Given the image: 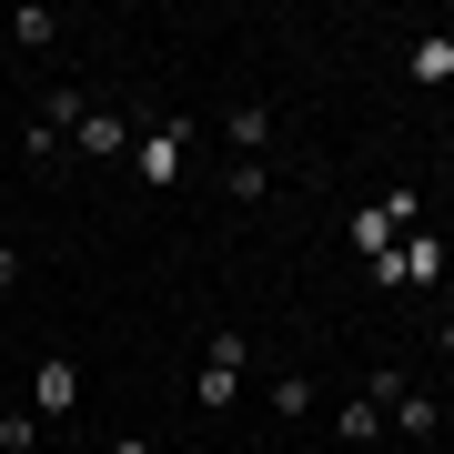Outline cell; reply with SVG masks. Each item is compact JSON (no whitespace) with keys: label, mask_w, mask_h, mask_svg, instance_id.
<instances>
[{"label":"cell","mask_w":454,"mask_h":454,"mask_svg":"<svg viewBox=\"0 0 454 454\" xmlns=\"http://www.w3.org/2000/svg\"><path fill=\"white\" fill-rule=\"evenodd\" d=\"M71 404H82V364H71V354H41V373H31V414L51 424V414H71Z\"/></svg>","instance_id":"277c9868"},{"label":"cell","mask_w":454,"mask_h":454,"mask_svg":"<svg viewBox=\"0 0 454 454\" xmlns=\"http://www.w3.org/2000/svg\"><path fill=\"white\" fill-rule=\"evenodd\" d=\"M223 131H232V162H253V152L273 142V112H223Z\"/></svg>","instance_id":"ba28073f"},{"label":"cell","mask_w":454,"mask_h":454,"mask_svg":"<svg viewBox=\"0 0 454 454\" xmlns=\"http://www.w3.org/2000/svg\"><path fill=\"white\" fill-rule=\"evenodd\" d=\"M373 283H384V293H404V283H444V243H434V232H404V243L373 262Z\"/></svg>","instance_id":"3957f363"},{"label":"cell","mask_w":454,"mask_h":454,"mask_svg":"<svg viewBox=\"0 0 454 454\" xmlns=\"http://www.w3.org/2000/svg\"><path fill=\"white\" fill-rule=\"evenodd\" d=\"M131 142H142V131H131L121 112H82V152H91V162H121Z\"/></svg>","instance_id":"5b68a950"},{"label":"cell","mask_w":454,"mask_h":454,"mask_svg":"<svg viewBox=\"0 0 454 454\" xmlns=\"http://www.w3.org/2000/svg\"><path fill=\"white\" fill-rule=\"evenodd\" d=\"M273 414H283V424L313 414V384H303V373H273Z\"/></svg>","instance_id":"30bf717a"},{"label":"cell","mask_w":454,"mask_h":454,"mask_svg":"<svg viewBox=\"0 0 454 454\" xmlns=\"http://www.w3.org/2000/svg\"><path fill=\"white\" fill-rule=\"evenodd\" d=\"M101 454H152V434H112V444H101Z\"/></svg>","instance_id":"4fadbf2b"},{"label":"cell","mask_w":454,"mask_h":454,"mask_svg":"<svg viewBox=\"0 0 454 454\" xmlns=\"http://www.w3.org/2000/svg\"><path fill=\"white\" fill-rule=\"evenodd\" d=\"M232 394H243V333H212V343H202V384H192V404H202V414H232Z\"/></svg>","instance_id":"7a4b0ae2"},{"label":"cell","mask_w":454,"mask_h":454,"mask_svg":"<svg viewBox=\"0 0 454 454\" xmlns=\"http://www.w3.org/2000/svg\"><path fill=\"white\" fill-rule=\"evenodd\" d=\"M131 162H142V182H152V192H172V182L192 172V121H152L142 142H131Z\"/></svg>","instance_id":"6da1fadb"},{"label":"cell","mask_w":454,"mask_h":454,"mask_svg":"<svg viewBox=\"0 0 454 454\" xmlns=\"http://www.w3.org/2000/svg\"><path fill=\"white\" fill-rule=\"evenodd\" d=\"M404 71H414L424 91H434V82H454V31H434V41H414V61H404Z\"/></svg>","instance_id":"52a82bcc"},{"label":"cell","mask_w":454,"mask_h":454,"mask_svg":"<svg viewBox=\"0 0 454 454\" xmlns=\"http://www.w3.org/2000/svg\"><path fill=\"white\" fill-rule=\"evenodd\" d=\"M11 293H20V253L0 243V303H11Z\"/></svg>","instance_id":"7c38bea8"},{"label":"cell","mask_w":454,"mask_h":454,"mask_svg":"<svg viewBox=\"0 0 454 454\" xmlns=\"http://www.w3.org/2000/svg\"><path fill=\"white\" fill-rule=\"evenodd\" d=\"M333 434H343V444H384V414H373V404H364V394H354V404H343V414H333Z\"/></svg>","instance_id":"9c48e42d"},{"label":"cell","mask_w":454,"mask_h":454,"mask_svg":"<svg viewBox=\"0 0 454 454\" xmlns=\"http://www.w3.org/2000/svg\"><path fill=\"white\" fill-rule=\"evenodd\" d=\"M0 454H41V414H0Z\"/></svg>","instance_id":"8fae6325"},{"label":"cell","mask_w":454,"mask_h":454,"mask_svg":"<svg viewBox=\"0 0 454 454\" xmlns=\"http://www.w3.org/2000/svg\"><path fill=\"white\" fill-rule=\"evenodd\" d=\"M444 354H454V313H444Z\"/></svg>","instance_id":"5bb4252c"},{"label":"cell","mask_w":454,"mask_h":454,"mask_svg":"<svg viewBox=\"0 0 454 454\" xmlns=\"http://www.w3.org/2000/svg\"><path fill=\"white\" fill-rule=\"evenodd\" d=\"M11 41H20V51H51V41H61V11H41V0H20V11H11Z\"/></svg>","instance_id":"8992f818"}]
</instances>
